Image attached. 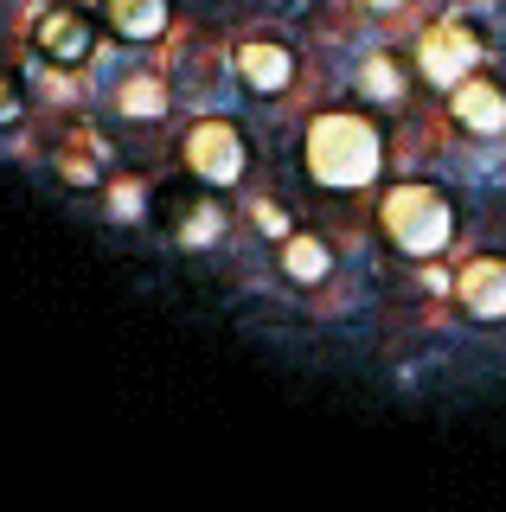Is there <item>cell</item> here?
I'll return each instance as SVG.
<instances>
[{
	"label": "cell",
	"instance_id": "cell-7",
	"mask_svg": "<svg viewBox=\"0 0 506 512\" xmlns=\"http://www.w3.org/2000/svg\"><path fill=\"white\" fill-rule=\"evenodd\" d=\"M455 301L474 320H506V256H468L455 276Z\"/></svg>",
	"mask_w": 506,
	"mask_h": 512
},
{
	"label": "cell",
	"instance_id": "cell-6",
	"mask_svg": "<svg viewBox=\"0 0 506 512\" xmlns=\"http://www.w3.org/2000/svg\"><path fill=\"white\" fill-rule=\"evenodd\" d=\"M449 116L462 135H500L506 128V90L494 84V77H462V84L449 90Z\"/></svg>",
	"mask_w": 506,
	"mask_h": 512
},
{
	"label": "cell",
	"instance_id": "cell-4",
	"mask_svg": "<svg viewBox=\"0 0 506 512\" xmlns=\"http://www.w3.org/2000/svg\"><path fill=\"white\" fill-rule=\"evenodd\" d=\"M481 71V32H474L468 20H436V26H423V39H417V77L423 84H436V90H455L462 77Z\"/></svg>",
	"mask_w": 506,
	"mask_h": 512
},
{
	"label": "cell",
	"instance_id": "cell-3",
	"mask_svg": "<svg viewBox=\"0 0 506 512\" xmlns=\"http://www.w3.org/2000/svg\"><path fill=\"white\" fill-rule=\"evenodd\" d=\"M180 167L193 173L199 186L231 192V186L250 173V141H244V128H237L231 116H199V122L180 135Z\"/></svg>",
	"mask_w": 506,
	"mask_h": 512
},
{
	"label": "cell",
	"instance_id": "cell-2",
	"mask_svg": "<svg viewBox=\"0 0 506 512\" xmlns=\"http://www.w3.org/2000/svg\"><path fill=\"white\" fill-rule=\"evenodd\" d=\"M455 205L449 192L430 186V180H398L378 192V237H385L398 256H417V263H430L455 244Z\"/></svg>",
	"mask_w": 506,
	"mask_h": 512
},
{
	"label": "cell",
	"instance_id": "cell-8",
	"mask_svg": "<svg viewBox=\"0 0 506 512\" xmlns=\"http://www.w3.org/2000/svg\"><path fill=\"white\" fill-rule=\"evenodd\" d=\"M231 71H237V84H244V90L282 96V90L295 84V52H289V45H276V39H250V45H237Z\"/></svg>",
	"mask_w": 506,
	"mask_h": 512
},
{
	"label": "cell",
	"instance_id": "cell-1",
	"mask_svg": "<svg viewBox=\"0 0 506 512\" xmlns=\"http://www.w3.org/2000/svg\"><path fill=\"white\" fill-rule=\"evenodd\" d=\"M308 180L327 192H366L385 173V128L366 109H321L302 135Z\"/></svg>",
	"mask_w": 506,
	"mask_h": 512
},
{
	"label": "cell",
	"instance_id": "cell-14",
	"mask_svg": "<svg viewBox=\"0 0 506 512\" xmlns=\"http://www.w3.org/2000/svg\"><path fill=\"white\" fill-rule=\"evenodd\" d=\"M109 199H116V218H122V224H129V218H135V212H141V205H135V199H141V192H135V186H129V180H122V186H116V192H109Z\"/></svg>",
	"mask_w": 506,
	"mask_h": 512
},
{
	"label": "cell",
	"instance_id": "cell-10",
	"mask_svg": "<svg viewBox=\"0 0 506 512\" xmlns=\"http://www.w3.org/2000/svg\"><path fill=\"white\" fill-rule=\"evenodd\" d=\"M276 263H282V276H289L295 288H321L327 276H334V244H327L321 231H282Z\"/></svg>",
	"mask_w": 506,
	"mask_h": 512
},
{
	"label": "cell",
	"instance_id": "cell-9",
	"mask_svg": "<svg viewBox=\"0 0 506 512\" xmlns=\"http://www.w3.org/2000/svg\"><path fill=\"white\" fill-rule=\"evenodd\" d=\"M97 13L122 45H154L173 26V0H97Z\"/></svg>",
	"mask_w": 506,
	"mask_h": 512
},
{
	"label": "cell",
	"instance_id": "cell-13",
	"mask_svg": "<svg viewBox=\"0 0 506 512\" xmlns=\"http://www.w3.org/2000/svg\"><path fill=\"white\" fill-rule=\"evenodd\" d=\"M20 116H26V90H20L13 71H0V128H13Z\"/></svg>",
	"mask_w": 506,
	"mask_h": 512
},
{
	"label": "cell",
	"instance_id": "cell-11",
	"mask_svg": "<svg viewBox=\"0 0 506 512\" xmlns=\"http://www.w3.org/2000/svg\"><path fill=\"white\" fill-rule=\"evenodd\" d=\"M116 116L122 122H161L167 116V84L154 71H135L116 84Z\"/></svg>",
	"mask_w": 506,
	"mask_h": 512
},
{
	"label": "cell",
	"instance_id": "cell-12",
	"mask_svg": "<svg viewBox=\"0 0 506 512\" xmlns=\"http://www.w3.org/2000/svg\"><path fill=\"white\" fill-rule=\"evenodd\" d=\"M359 90H366L372 103H404V64H398V52H372L366 71H359Z\"/></svg>",
	"mask_w": 506,
	"mask_h": 512
},
{
	"label": "cell",
	"instance_id": "cell-5",
	"mask_svg": "<svg viewBox=\"0 0 506 512\" xmlns=\"http://www.w3.org/2000/svg\"><path fill=\"white\" fill-rule=\"evenodd\" d=\"M33 52L45 64H58V71H77V64L97 58V26L77 7H52V13H39V26H33Z\"/></svg>",
	"mask_w": 506,
	"mask_h": 512
},
{
	"label": "cell",
	"instance_id": "cell-15",
	"mask_svg": "<svg viewBox=\"0 0 506 512\" xmlns=\"http://www.w3.org/2000/svg\"><path fill=\"white\" fill-rule=\"evenodd\" d=\"M366 7H378V13H391V7H404V0H366Z\"/></svg>",
	"mask_w": 506,
	"mask_h": 512
}]
</instances>
